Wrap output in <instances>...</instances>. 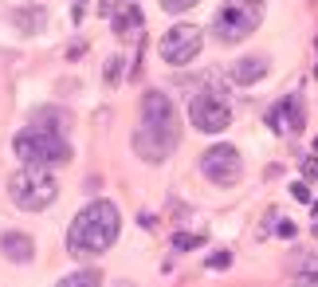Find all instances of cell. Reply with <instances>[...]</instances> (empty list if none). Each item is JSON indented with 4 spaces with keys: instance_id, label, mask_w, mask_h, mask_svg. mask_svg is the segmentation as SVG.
I'll use <instances>...</instances> for the list:
<instances>
[{
    "instance_id": "obj_8",
    "label": "cell",
    "mask_w": 318,
    "mask_h": 287,
    "mask_svg": "<svg viewBox=\"0 0 318 287\" xmlns=\"http://www.w3.org/2000/svg\"><path fill=\"white\" fill-rule=\"evenodd\" d=\"M240 150L236 146H228V142H220V146H212L205 150V158H201V173L216 181V185H232L236 177H240Z\"/></svg>"
},
{
    "instance_id": "obj_1",
    "label": "cell",
    "mask_w": 318,
    "mask_h": 287,
    "mask_svg": "<svg viewBox=\"0 0 318 287\" xmlns=\"http://www.w3.org/2000/svg\"><path fill=\"white\" fill-rule=\"evenodd\" d=\"M177 146V111L161 91H146L142 126L134 130V154L146 162H165Z\"/></svg>"
},
{
    "instance_id": "obj_10",
    "label": "cell",
    "mask_w": 318,
    "mask_h": 287,
    "mask_svg": "<svg viewBox=\"0 0 318 287\" xmlns=\"http://www.w3.org/2000/svg\"><path fill=\"white\" fill-rule=\"evenodd\" d=\"M267 71H271V59L264 56H248V59H236L232 67H228V79L236 83V87H252V83H260Z\"/></svg>"
},
{
    "instance_id": "obj_7",
    "label": "cell",
    "mask_w": 318,
    "mask_h": 287,
    "mask_svg": "<svg viewBox=\"0 0 318 287\" xmlns=\"http://www.w3.org/2000/svg\"><path fill=\"white\" fill-rule=\"evenodd\" d=\"M201 28L197 24H173L165 36H161V59L165 63H173V67H181V63H193L197 52H201Z\"/></svg>"
},
{
    "instance_id": "obj_16",
    "label": "cell",
    "mask_w": 318,
    "mask_h": 287,
    "mask_svg": "<svg viewBox=\"0 0 318 287\" xmlns=\"http://www.w3.org/2000/svg\"><path fill=\"white\" fill-rule=\"evenodd\" d=\"M193 4H201V0H161V8H165V12H189Z\"/></svg>"
},
{
    "instance_id": "obj_22",
    "label": "cell",
    "mask_w": 318,
    "mask_h": 287,
    "mask_svg": "<svg viewBox=\"0 0 318 287\" xmlns=\"http://www.w3.org/2000/svg\"><path fill=\"white\" fill-rule=\"evenodd\" d=\"M311 213H315V217H318V201H315V209H311Z\"/></svg>"
},
{
    "instance_id": "obj_5",
    "label": "cell",
    "mask_w": 318,
    "mask_h": 287,
    "mask_svg": "<svg viewBox=\"0 0 318 287\" xmlns=\"http://www.w3.org/2000/svg\"><path fill=\"white\" fill-rule=\"evenodd\" d=\"M260 28V4H252V0H232V4H224L220 12H216V20H212V36L220 40V44H240L244 36H252Z\"/></svg>"
},
{
    "instance_id": "obj_21",
    "label": "cell",
    "mask_w": 318,
    "mask_h": 287,
    "mask_svg": "<svg viewBox=\"0 0 318 287\" xmlns=\"http://www.w3.org/2000/svg\"><path fill=\"white\" fill-rule=\"evenodd\" d=\"M279 236H295V225L291 221H279Z\"/></svg>"
},
{
    "instance_id": "obj_9",
    "label": "cell",
    "mask_w": 318,
    "mask_h": 287,
    "mask_svg": "<svg viewBox=\"0 0 318 287\" xmlns=\"http://www.w3.org/2000/svg\"><path fill=\"white\" fill-rule=\"evenodd\" d=\"M267 126H271L275 134H295V130H303V126H307V107H303V99H299V95L279 99V103L267 111Z\"/></svg>"
},
{
    "instance_id": "obj_23",
    "label": "cell",
    "mask_w": 318,
    "mask_h": 287,
    "mask_svg": "<svg viewBox=\"0 0 318 287\" xmlns=\"http://www.w3.org/2000/svg\"><path fill=\"white\" fill-rule=\"evenodd\" d=\"M315 52H318V40H315Z\"/></svg>"
},
{
    "instance_id": "obj_13",
    "label": "cell",
    "mask_w": 318,
    "mask_h": 287,
    "mask_svg": "<svg viewBox=\"0 0 318 287\" xmlns=\"http://www.w3.org/2000/svg\"><path fill=\"white\" fill-rule=\"evenodd\" d=\"M142 28V12L138 8H126L122 16H114V32L118 36H130V32H138Z\"/></svg>"
},
{
    "instance_id": "obj_11",
    "label": "cell",
    "mask_w": 318,
    "mask_h": 287,
    "mask_svg": "<svg viewBox=\"0 0 318 287\" xmlns=\"http://www.w3.org/2000/svg\"><path fill=\"white\" fill-rule=\"evenodd\" d=\"M0 252H4L8 260H16V264H28V260L36 256V244H32V236H24V232H4Z\"/></svg>"
},
{
    "instance_id": "obj_2",
    "label": "cell",
    "mask_w": 318,
    "mask_h": 287,
    "mask_svg": "<svg viewBox=\"0 0 318 287\" xmlns=\"http://www.w3.org/2000/svg\"><path fill=\"white\" fill-rule=\"evenodd\" d=\"M122 232V217L114 201H91L67 229V248L75 256H99L106 252Z\"/></svg>"
},
{
    "instance_id": "obj_4",
    "label": "cell",
    "mask_w": 318,
    "mask_h": 287,
    "mask_svg": "<svg viewBox=\"0 0 318 287\" xmlns=\"http://www.w3.org/2000/svg\"><path fill=\"white\" fill-rule=\"evenodd\" d=\"M8 197H12L20 209H28V213H44L55 197H59V181H55V173L44 170V166H24V170L8 181Z\"/></svg>"
},
{
    "instance_id": "obj_18",
    "label": "cell",
    "mask_w": 318,
    "mask_h": 287,
    "mask_svg": "<svg viewBox=\"0 0 318 287\" xmlns=\"http://www.w3.org/2000/svg\"><path fill=\"white\" fill-rule=\"evenodd\" d=\"M228 264H232V256H228V252H216V256H209V272H212V268L220 272V268H228Z\"/></svg>"
},
{
    "instance_id": "obj_24",
    "label": "cell",
    "mask_w": 318,
    "mask_h": 287,
    "mask_svg": "<svg viewBox=\"0 0 318 287\" xmlns=\"http://www.w3.org/2000/svg\"><path fill=\"white\" fill-rule=\"evenodd\" d=\"M252 4H260V0H252Z\"/></svg>"
},
{
    "instance_id": "obj_15",
    "label": "cell",
    "mask_w": 318,
    "mask_h": 287,
    "mask_svg": "<svg viewBox=\"0 0 318 287\" xmlns=\"http://www.w3.org/2000/svg\"><path fill=\"white\" fill-rule=\"evenodd\" d=\"M197 244H201V236H193V232H177V236H173V248H177V252H193Z\"/></svg>"
},
{
    "instance_id": "obj_25",
    "label": "cell",
    "mask_w": 318,
    "mask_h": 287,
    "mask_svg": "<svg viewBox=\"0 0 318 287\" xmlns=\"http://www.w3.org/2000/svg\"><path fill=\"white\" fill-rule=\"evenodd\" d=\"M315 75H318V67H315Z\"/></svg>"
},
{
    "instance_id": "obj_6",
    "label": "cell",
    "mask_w": 318,
    "mask_h": 287,
    "mask_svg": "<svg viewBox=\"0 0 318 287\" xmlns=\"http://www.w3.org/2000/svg\"><path fill=\"white\" fill-rule=\"evenodd\" d=\"M189 122L201 130V134H220L232 126V107L220 91H201L193 103H189Z\"/></svg>"
},
{
    "instance_id": "obj_12",
    "label": "cell",
    "mask_w": 318,
    "mask_h": 287,
    "mask_svg": "<svg viewBox=\"0 0 318 287\" xmlns=\"http://www.w3.org/2000/svg\"><path fill=\"white\" fill-rule=\"evenodd\" d=\"M55 287H103V272H95V268H87V272H71V276H63Z\"/></svg>"
},
{
    "instance_id": "obj_17",
    "label": "cell",
    "mask_w": 318,
    "mask_h": 287,
    "mask_svg": "<svg viewBox=\"0 0 318 287\" xmlns=\"http://www.w3.org/2000/svg\"><path fill=\"white\" fill-rule=\"evenodd\" d=\"M291 197H295V201H311V185H307V181H295V185H291Z\"/></svg>"
},
{
    "instance_id": "obj_19",
    "label": "cell",
    "mask_w": 318,
    "mask_h": 287,
    "mask_svg": "<svg viewBox=\"0 0 318 287\" xmlns=\"http://www.w3.org/2000/svg\"><path fill=\"white\" fill-rule=\"evenodd\" d=\"M118 75H122V59H110L106 63V83H118Z\"/></svg>"
},
{
    "instance_id": "obj_20",
    "label": "cell",
    "mask_w": 318,
    "mask_h": 287,
    "mask_svg": "<svg viewBox=\"0 0 318 287\" xmlns=\"http://www.w3.org/2000/svg\"><path fill=\"white\" fill-rule=\"evenodd\" d=\"M303 173H311V177H318V158H311V162L303 158Z\"/></svg>"
},
{
    "instance_id": "obj_14",
    "label": "cell",
    "mask_w": 318,
    "mask_h": 287,
    "mask_svg": "<svg viewBox=\"0 0 318 287\" xmlns=\"http://www.w3.org/2000/svg\"><path fill=\"white\" fill-rule=\"evenodd\" d=\"M295 284H299V287H318V256H307V260L299 264Z\"/></svg>"
},
{
    "instance_id": "obj_3",
    "label": "cell",
    "mask_w": 318,
    "mask_h": 287,
    "mask_svg": "<svg viewBox=\"0 0 318 287\" xmlns=\"http://www.w3.org/2000/svg\"><path fill=\"white\" fill-rule=\"evenodd\" d=\"M16 154H20L24 166H44V170L71 162V146H67L63 130L44 126V122H32L28 130L16 134Z\"/></svg>"
}]
</instances>
